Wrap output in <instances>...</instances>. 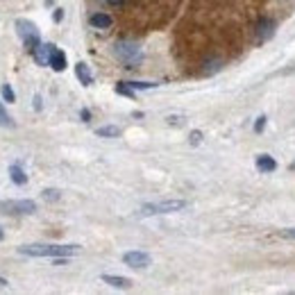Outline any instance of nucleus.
I'll list each match as a JSON object with an SVG mask.
<instances>
[{
  "label": "nucleus",
  "instance_id": "nucleus-1",
  "mask_svg": "<svg viewBox=\"0 0 295 295\" xmlns=\"http://www.w3.org/2000/svg\"><path fill=\"white\" fill-rule=\"evenodd\" d=\"M80 252V245H48V243H30V245H20L18 255H28V257H73Z\"/></svg>",
  "mask_w": 295,
  "mask_h": 295
},
{
  "label": "nucleus",
  "instance_id": "nucleus-2",
  "mask_svg": "<svg viewBox=\"0 0 295 295\" xmlns=\"http://www.w3.org/2000/svg\"><path fill=\"white\" fill-rule=\"evenodd\" d=\"M16 32H18L20 41L25 44V48H28L30 55H32V52L41 46L39 30H36V25L32 23V20H28V18H18V20H16Z\"/></svg>",
  "mask_w": 295,
  "mask_h": 295
},
{
  "label": "nucleus",
  "instance_id": "nucleus-3",
  "mask_svg": "<svg viewBox=\"0 0 295 295\" xmlns=\"http://www.w3.org/2000/svg\"><path fill=\"white\" fill-rule=\"evenodd\" d=\"M186 207V200H164V202H148L141 207V216H157V214H175Z\"/></svg>",
  "mask_w": 295,
  "mask_h": 295
},
{
  "label": "nucleus",
  "instance_id": "nucleus-4",
  "mask_svg": "<svg viewBox=\"0 0 295 295\" xmlns=\"http://www.w3.org/2000/svg\"><path fill=\"white\" fill-rule=\"evenodd\" d=\"M0 209L9 216H30L36 212L34 200H5L0 202Z\"/></svg>",
  "mask_w": 295,
  "mask_h": 295
},
{
  "label": "nucleus",
  "instance_id": "nucleus-5",
  "mask_svg": "<svg viewBox=\"0 0 295 295\" xmlns=\"http://www.w3.org/2000/svg\"><path fill=\"white\" fill-rule=\"evenodd\" d=\"M116 57H118L120 61H125L128 68H132V64H136V61L141 59V50H139V46L130 44V41H118V44H116Z\"/></svg>",
  "mask_w": 295,
  "mask_h": 295
},
{
  "label": "nucleus",
  "instance_id": "nucleus-6",
  "mask_svg": "<svg viewBox=\"0 0 295 295\" xmlns=\"http://www.w3.org/2000/svg\"><path fill=\"white\" fill-rule=\"evenodd\" d=\"M123 263L130 268H148L152 263V257L148 255V252L132 250V252H125L123 255Z\"/></svg>",
  "mask_w": 295,
  "mask_h": 295
},
{
  "label": "nucleus",
  "instance_id": "nucleus-7",
  "mask_svg": "<svg viewBox=\"0 0 295 295\" xmlns=\"http://www.w3.org/2000/svg\"><path fill=\"white\" fill-rule=\"evenodd\" d=\"M48 66L52 68V71H57V73L66 71V55H64V50H59V48H57V46H52Z\"/></svg>",
  "mask_w": 295,
  "mask_h": 295
},
{
  "label": "nucleus",
  "instance_id": "nucleus-8",
  "mask_svg": "<svg viewBox=\"0 0 295 295\" xmlns=\"http://www.w3.org/2000/svg\"><path fill=\"white\" fill-rule=\"evenodd\" d=\"M272 34H275V20H270V18L259 20V25H257V36H259V41H268Z\"/></svg>",
  "mask_w": 295,
  "mask_h": 295
},
{
  "label": "nucleus",
  "instance_id": "nucleus-9",
  "mask_svg": "<svg viewBox=\"0 0 295 295\" xmlns=\"http://www.w3.org/2000/svg\"><path fill=\"white\" fill-rule=\"evenodd\" d=\"M75 75H77V80H80L84 87H91V84H93V73H91V68L84 64V61H77V64H75Z\"/></svg>",
  "mask_w": 295,
  "mask_h": 295
},
{
  "label": "nucleus",
  "instance_id": "nucleus-10",
  "mask_svg": "<svg viewBox=\"0 0 295 295\" xmlns=\"http://www.w3.org/2000/svg\"><path fill=\"white\" fill-rule=\"evenodd\" d=\"M50 50H52V44H41L39 48L32 52V57H34L36 64H39V66H48V61H50Z\"/></svg>",
  "mask_w": 295,
  "mask_h": 295
},
{
  "label": "nucleus",
  "instance_id": "nucleus-11",
  "mask_svg": "<svg viewBox=\"0 0 295 295\" xmlns=\"http://www.w3.org/2000/svg\"><path fill=\"white\" fill-rule=\"evenodd\" d=\"M257 171L259 173H272L277 171V161L270 155H259L257 157Z\"/></svg>",
  "mask_w": 295,
  "mask_h": 295
},
{
  "label": "nucleus",
  "instance_id": "nucleus-12",
  "mask_svg": "<svg viewBox=\"0 0 295 295\" xmlns=\"http://www.w3.org/2000/svg\"><path fill=\"white\" fill-rule=\"evenodd\" d=\"M102 282L114 288H130L132 286V282L128 277H118V275H102Z\"/></svg>",
  "mask_w": 295,
  "mask_h": 295
},
{
  "label": "nucleus",
  "instance_id": "nucleus-13",
  "mask_svg": "<svg viewBox=\"0 0 295 295\" xmlns=\"http://www.w3.org/2000/svg\"><path fill=\"white\" fill-rule=\"evenodd\" d=\"M89 23L98 30H107V28H112V16H107V14H93V16L89 18Z\"/></svg>",
  "mask_w": 295,
  "mask_h": 295
},
{
  "label": "nucleus",
  "instance_id": "nucleus-14",
  "mask_svg": "<svg viewBox=\"0 0 295 295\" xmlns=\"http://www.w3.org/2000/svg\"><path fill=\"white\" fill-rule=\"evenodd\" d=\"M9 177H12L14 184H18V186H23L25 182H28V175H25V171L20 168L18 164H12L9 166Z\"/></svg>",
  "mask_w": 295,
  "mask_h": 295
},
{
  "label": "nucleus",
  "instance_id": "nucleus-15",
  "mask_svg": "<svg viewBox=\"0 0 295 295\" xmlns=\"http://www.w3.org/2000/svg\"><path fill=\"white\" fill-rule=\"evenodd\" d=\"M98 136H102V139H116V136H120V128H116V125H102V128L96 130Z\"/></svg>",
  "mask_w": 295,
  "mask_h": 295
},
{
  "label": "nucleus",
  "instance_id": "nucleus-16",
  "mask_svg": "<svg viewBox=\"0 0 295 295\" xmlns=\"http://www.w3.org/2000/svg\"><path fill=\"white\" fill-rule=\"evenodd\" d=\"M116 93H118V96H125V98H134L136 96L134 89H132L128 82H118V84H116Z\"/></svg>",
  "mask_w": 295,
  "mask_h": 295
},
{
  "label": "nucleus",
  "instance_id": "nucleus-17",
  "mask_svg": "<svg viewBox=\"0 0 295 295\" xmlns=\"http://www.w3.org/2000/svg\"><path fill=\"white\" fill-rule=\"evenodd\" d=\"M0 96L7 100V102H16V93H14V89L9 87V84H3V87H0Z\"/></svg>",
  "mask_w": 295,
  "mask_h": 295
},
{
  "label": "nucleus",
  "instance_id": "nucleus-18",
  "mask_svg": "<svg viewBox=\"0 0 295 295\" xmlns=\"http://www.w3.org/2000/svg\"><path fill=\"white\" fill-rule=\"evenodd\" d=\"M0 125H3V128H14L12 116L7 114V109L3 107V102H0Z\"/></svg>",
  "mask_w": 295,
  "mask_h": 295
},
{
  "label": "nucleus",
  "instance_id": "nucleus-19",
  "mask_svg": "<svg viewBox=\"0 0 295 295\" xmlns=\"http://www.w3.org/2000/svg\"><path fill=\"white\" fill-rule=\"evenodd\" d=\"M41 196H44V200H48V202H57V200L61 198V191L59 188H46Z\"/></svg>",
  "mask_w": 295,
  "mask_h": 295
},
{
  "label": "nucleus",
  "instance_id": "nucleus-20",
  "mask_svg": "<svg viewBox=\"0 0 295 295\" xmlns=\"http://www.w3.org/2000/svg\"><path fill=\"white\" fill-rule=\"evenodd\" d=\"M128 84H130L132 89H134V91H136V89L141 91V89H155V87H157L155 82H128Z\"/></svg>",
  "mask_w": 295,
  "mask_h": 295
},
{
  "label": "nucleus",
  "instance_id": "nucleus-21",
  "mask_svg": "<svg viewBox=\"0 0 295 295\" xmlns=\"http://www.w3.org/2000/svg\"><path fill=\"white\" fill-rule=\"evenodd\" d=\"M263 128H266V116H259V118H257V123H255V132H257V134H261Z\"/></svg>",
  "mask_w": 295,
  "mask_h": 295
},
{
  "label": "nucleus",
  "instance_id": "nucleus-22",
  "mask_svg": "<svg viewBox=\"0 0 295 295\" xmlns=\"http://www.w3.org/2000/svg\"><path fill=\"white\" fill-rule=\"evenodd\" d=\"M279 234L284 236V239H291V241H295V227H288V229H282Z\"/></svg>",
  "mask_w": 295,
  "mask_h": 295
},
{
  "label": "nucleus",
  "instance_id": "nucleus-23",
  "mask_svg": "<svg viewBox=\"0 0 295 295\" xmlns=\"http://www.w3.org/2000/svg\"><path fill=\"white\" fill-rule=\"evenodd\" d=\"M200 141H202V132H191V145H198Z\"/></svg>",
  "mask_w": 295,
  "mask_h": 295
},
{
  "label": "nucleus",
  "instance_id": "nucleus-24",
  "mask_svg": "<svg viewBox=\"0 0 295 295\" xmlns=\"http://www.w3.org/2000/svg\"><path fill=\"white\" fill-rule=\"evenodd\" d=\"M52 18H55V23H59V20L64 18V9H55V14H52Z\"/></svg>",
  "mask_w": 295,
  "mask_h": 295
},
{
  "label": "nucleus",
  "instance_id": "nucleus-25",
  "mask_svg": "<svg viewBox=\"0 0 295 295\" xmlns=\"http://www.w3.org/2000/svg\"><path fill=\"white\" fill-rule=\"evenodd\" d=\"M80 116H82V120H84V123H89V118H91V112H89V109H82Z\"/></svg>",
  "mask_w": 295,
  "mask_h": 295
},
{
  "label": "nucleus",
  "instance_id": "nucleus-26",
  "mask_svg": "<svg viewBox=\"0 0 295 295\" xmlns=\"http://www.w3.org/2000/svg\"><path fill=\"white\" fill-rule=\"evenodd\" d=\"M125 0H107V5H112V7H120Z\"/></svg>",
  "mask_w": 295,
  "mask_h": 295
},
{
  "label": "nucleus",
  "instance_id": "nucleus-27",
  "mask_svg": "<svg viewBox=\"0 0 295 295\" xmlns=\"http://www.w3.org/2000/svg\"><path fill=\"white\" fill-rule=\"evenodd\" d=\"M34 109H36V112L41 109V98L39 96H34Z\"/></svg>",
  "mask_w": 295,
  "mask_h": 295
},
{
  "label": "nucleus",
  "instance_id": "nucleus-28",
  "mask_svg": "<svg viewBox=\"0 0 295 295\" xmlns=\"http://www.w3.org/2000/svg\"><path fill=\"white\" fill-rule=\"evenodd\" d=\"M7 286H9V282L5 277H0V288H7Z\"/></svg>",
  "mask_w": 295,
  "mask_h": 295
},
{
  "label": "nucleus",
  "instance_id": "nucleus-29",
  "mask_svg": "<svg viewBox=\"0 0 295 295\" xmlns=\"http://www.w3.org/2000/svg\"><path fill=\"white\" fill-rule=\"evenodd\" d=\"M3 236H5V234H3V227H0V241H3Z\"/></svg>",
  "mask_w": 295,
  "mask_h": 295
}]
</instances>
